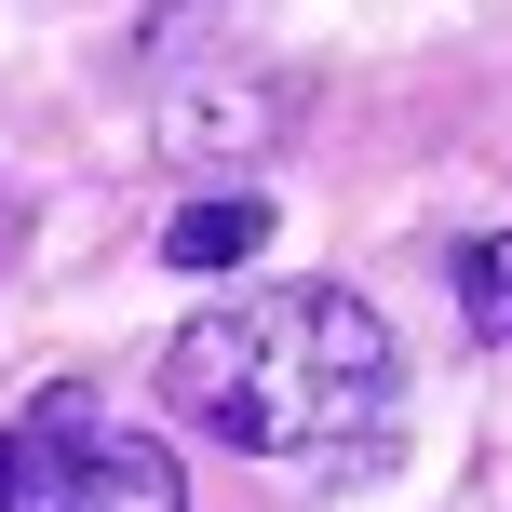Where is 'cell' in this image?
I'll list each match as a JSON object with an SVG mask.
<instances>
[{"mask_svg":"<svg viewBox=\"0 0 512 512\" xmlns=\"http://www.w3.org/2000/svg\"><path fill=\"white\" fill-rule=\"evenodd\" d=\"M405 405V337L351 283H256L162 337V418L230 459H337Z\"/></svg>","mask_w":512,"mask_h":512,"instance_id":"cell-1","label":"cell"},{"mask_svg":"<svg viewBox=\"0 0 512 512\" xmlns=\"http://www.w3.org/2000/svg\"><path fill=\"white\" fill-rule=\"evenodd\" d=\"M0 512H189V472L162 432H135L81 378H54L0 418Z\"/></svg>","mask_w":512,"mask_h":512,"instance_id":"cell-2","label":"cell"},{"mask_svg":"<svg viewBox=\"0 0 512 512\" xmlns=\"http://www.w3.org/2000/svg\"><path fill=\"white\" fill-rule=\"evenodd\" d=\"M256 243H270V203H256V189H203V203L162 230V270H189V283H203V270H243Z\"/></svg>","mask_w":512,"mask_h":512,"instance_id":"cell-3","label":"cell"},{"mask_svg":"<svg viewBox=\"0 0 512 512\" xmlns=\"http://www.w3.org/2000/svg\"><path fill=\"white\" fill-rule=\"evenodd\" d=\"M230 135H283V95H243V81H189L162 108V149H230Z\"/></svg>","mask_w":512,"mask_h":512,"instance_id":"cell-4","label":"cell"},{"mask_svg":"<svg viewBox=\"0 0 512 512\" xmlns=\"http://www.w3.org/2000/svg\"><path fill=\"white\" fill-rule=\"evenodd\" d=\"M459 324L472 337H512V230L459 243Z\"/></svg>","mask_w":512,"mask_h":512,"instance_id":"cell-5","label":"cell"}]
</instances>
